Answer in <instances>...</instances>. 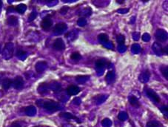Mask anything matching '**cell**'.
<instances>
[{"label": "cell", "mask_w": 168, "mask_h": 127, "mask_svg": "<svg viewBox=\"0 0 168 127\" xmlns=\"http://www.w3.org/2000/svg\"><path fill=\"white\" fill-rule=\"evenodd\" d=\"M42 104L39 106H42L48 112H56L59 109V104L53 101L47 100V101H40Z\"/></svg>", "instance_id": "cell-1"}, {"label": "cell", "mask_w": 168, "mask_h": 127, "mask_svg": "<svg viewBox=\"0 0 168 127\" xmlns=\"http://www.w3.org/2000/svg\"><path fill=\"white\" fill-rule=\"evenodd\" d=\"M145 92H146V94L148 95V96L149 97V98H150L153 101H155L156 103L161 102V99H160L159 98V95L155 91L150 89V88H145Z\"/></svg>", "instance_id": "cell-2"}, {"label": "cell", "mask_w": 168, "mask_h": 127, "mask_svg": "<svg viewBox=\"0 0 168 127\" xmlns=\"http://www.w3.org/2000/svg\"><path fill=\"white\" fill-rule=\"evenodd\" d=\"M52 25H53V20L50 16L45 17L41 22V27L45 31H47V30L50 29Z\"/></svg>", "instance_id": "cell-3"}, {"label": "cell", "mask_w": 168, "mask_h": 127, "mask_svg": "<svg viewBox=\"0 0 168 127\" xmlns=\"http://www.w3.org/2000/svg\"><path fill=\"white\" fill-rule=\"evenodd\" d=\"M53 47L55 50L61 51L65 49V44H64V40L61 38H57L54 41L53 45Z\"/></svg>", "instance_id": "cell-4"}, {"label": "cell", "mask_w": 168, "mask_h": 127, "mask_svg": "<svg viewBox=\"0 0 168 127\" xmlns=\"http://www.w3.org/2000/svg\"><path fill=\"white\" fill-rule=\"evenodd\" d=\"M13 87L16 89H21L24 86V80L21 76H17L14 80H13Z\"/></svg>", "instance_id": "cell-5"}, {"label": "cell", "mask_w": 168, "mask_h": 127, "mask_svg": "<svg viewBox=\"0 0 168 127\" xmlns=\"http://www.w3.org/2000/svg\"><path fill=\"white\" fill-rule=\"evenodd\" d=\"M67 26L64 22H58L53 28V31L56 34H61L67 29Z\"/></svg>", "instance_id": "cell-6"}, {"label": "cell", "mask_w": 168, "mask_h": 127, "mask_svg": "<svg viewBox=\"0 0 168 127\" xmlns=\"http://www.w3.org/2000/svg\"><path fill=\"white\" fill-rule=\"evenodd\" d=\"M59 117H63V118L66 119V120H71V119H73V120H76V121L78 122V123H81V120H79V117H76V116H74L73 115L70 114V113H69V112L60 113Z\"/></svg>", "instance_id": "cell-7"}, {"label": "cell", "mask_w": 168, "mask_h": 127, "mask_svg": "<svg viewBox=\"0 0 168 127\" xmlns=\"http://www.w3.org/2000/svg\"><path fill=\"white\" fill-rule=\"evenodd\" d=\"M67 92L69 95L73 96V95H76L80 92V89L78 86H70L67 88Z\"/></svg>", "instance_id": "cell-8"}, {"label": "cell", "mask_w": 168, "mask_h": 127, "mask_svg": "<svg viewBox=\"0 0 168 127\" xmlns=\"http://www.w3.org/2000/svg\"><path fill=\"white\" fill-rule=\"evenodd\" d=\"M7 22L10 26H16V25H18L19 20H18V18L16 17V16H10L7 18Z\"/></svg>", "instance_id": "cell-9"}, {"label": "cell", "mask_w": 168, "mask_h": 127, "mask_svg": "<svg viewBox=\"0 0 168 127\" xmlns=\"http://www.w3.org/2000/svg\"><path fill=\"white\" fill-rule=\"evenodd\" d=\"M12 84H13V80L9 78L4 79L2 82V88L4 90H8L10 86H12Z\"/></svg>", "instance_id": "cell-10"}, {"label": "cell", "mask_w": 168, "mask_h": 127, "mask_svg": "<svg viewBox=\"0 0 168 127\" xmlns=\"http://www.w3.org/2000/svg\"><path fill=\"white\" fill-rule=\"evenodd\" d=\"M129 103H130L133 106L136 107V108H139V107L140 106V104H139V100L134 96H131L129 98Z\"/></svg>", "instance_id": "cell-11"}, {"label": "cell", "mask_w": 168, "mask_h": 127, "mask_svg": "<svg viewBox=\"0 0 168 127\" xmlns=\"http://www.w3.org/2000/svg\"><path fill=\"white\" fill-rule=\"evenodd\" d=\"M81 58H82V56L78 51L73 52L70 55V59H71V60L74 61V62H79L81 59Z\"/></svg>", "instance_id": "cell-12"}, {"label": "cell", "mask_w": 168, "mask_h": 127, "mask_svg": "<svg viewBox=\"0 0 168 127\" xmlns=\"http://www.w3.org/2000/svg\"><path fill=\"white\" fill-rule=\"evenodd\" d=\"M38 92L40 94L46 93L47 92V84H46L45 83L40 84L39 86L38 87Z\"/></svg>", "instance_id": "cell-13"}, {"label": "cell", "mask_w": 168, "mask_h": 127, "mask_svg": "<svg viewBox=\"0 0 168 127\" xmlns=\"http://www.w3.org/2000/svg\"><path fill=\"white\" fill-rule=\"evenodd\" d=\"M160 71H161V73L162 74L163 77L166 79V80H168L167 77V65H163L160 67Z\"/></svg>", "instance_id": "cell-14"}, {"label": "cell", "mask_w": 168, "mask_h": 127, "mask_svg": "<svg viewBox=\"0 0 168 127\" xmlns=\"http://www.w3.org/2000/svg\"><path fill=\"white\" fill-rule=\"evenodd\" d=\"M106 65V61L104 59H98L96 62V66L98 68H102Z\"/></svg>", "instance_id": "cell-15"}, {"label": "cell", "mask_w": 168, "mask_h": 127, "mask_svg": "<svg viewBox=\"0 0 168 127\" xmlns=\"http://www.w3.org/2000/svg\"><path fill=\"white\" fill-rule=\"evenodd\" d=\"M26 8L27 7L25 4H19V5L16 6L15 10H16L17 12H19V13H23L25 11V10H26Z\"/></svg>", "instance_id": "cell-16"}, {"label": "cell", "mask_w": 168, "mask_h": 127, "mask_svg": "<svg viewBox=\"0 0 168 127\" xmlns=\"http://www.w3.org/2000/svg\"><path fill=\"white\" fill-rule=\"evenodd\" d=\"M37 16V12H36L35 10H33V11L31 12V14H30L29 17H28V21H29V22H31V21H33L34 19H36Z\"/></svg>", "instance_id": "cell-17"}, {"label": "cell", "mask_w": 168, "mask_h": 127, "mask_svg": "<svg viewBox=\"0 0 168 127\" xmlns=\"http://www.w3.org/2000/svg\"><path fill=\"white\" fill-rule=\"evenodd\" d=\"M36 111L35 109L34 108V106H30L28 108V111H27V115H33L35 114Z\"/></svg>", "instance_id": "cell-18"}, {"label": "cell", "mask_w": 168, "mask_h": 127, "mask_svg": "<svg viewBox=\"0 0 168 127\" xmlns=\"http://www.w3.org/2000/svg\"><path fill=\"white\" fill-rule=\"evenodd\" d=\"M69 9H70V7H67V6H64V7H61V8L60 9L59 13H61V14H66V13H67V12L68 11Z\"/></svg>", "instance_id": "cell-19"}, {"label": "cell", "mask_w": 168, "mask_h": 127, "mask_svg": "<svg viewBox=\"0 0 168 127\" xmlns=\"http://www.w3.org/2000/svg\"><path fill=\"white\" fill-rule=\"evenodd\" d=\"M26 51H22V50H20V51H19L17 52V56L18 57H21V56H22V55H25L26 54Z\"/></svg>", "instance_id": "cell-20"}, {"label": "cell", "mask_w": 168, "mask_h": 127, "mask_svg": "<svg viewBox=\"0 0 168 127\" xmlns=\"http://www.w3.org/2000/svg\"><path fill=\"white\" fill-rule=\"evenodd\" d=\"M161 54L167 55V46H166V47H164L161 48Z\"/></svg>", "instance_id": "cell-21"}, {"label": "cell", "mask_w": 168, "mask_h": 127, "mask_svg": "<svg viewBox=\"0 0 168 127\" xmlns=\"http://www.w3.org/2000/svg\"><path fill=\"white\" fill-rule=\"evenodd\" d=\"M10 127H21V126H20V125L19 124V123H12L11 126H10Z\"/></svg>", "instance_id": "cell-22"}, {"label": "cell", "mask_w": 168, "mask_h": 127, "mask_svg": "<svg viewBox=\"0 0 168 127\" xmlns=\"http://www.w3.org/2000/svg\"><path fill=\"white\" fill-rule=\"evenodd\" d=\"M117 3H118V4H122V3H124V1L123 0V1H116Z\"/></svg>", "instance_id": "cell-23"}, {"label": "cell", "mask_w": 168, "mask_h": 127, "mask_svg": "<svg viewBox=\"0 0 168 127\" xmlns=\"http://www.w3.org/2000/svg\"><path fill=\"white\" fill-rule=\"evenodd\" d=\"M1 5H2V1H1V0H0V8H1Z\"/></svg>", "instance_id": "cell-24"}, {"label": "cell", "mask_w": 168, "mask_h": 127, "mask_svg": "<svg viewBox=\"0 0 168 127\" xmlns=\"http://www.w3.org/2000/svg\"><path fill=\"white\" fill-rule=\"evenodd\" d=\"M34 127H37V126H34Z\"/></svg>", "instance_id": "cell-25"}]
</instances>
